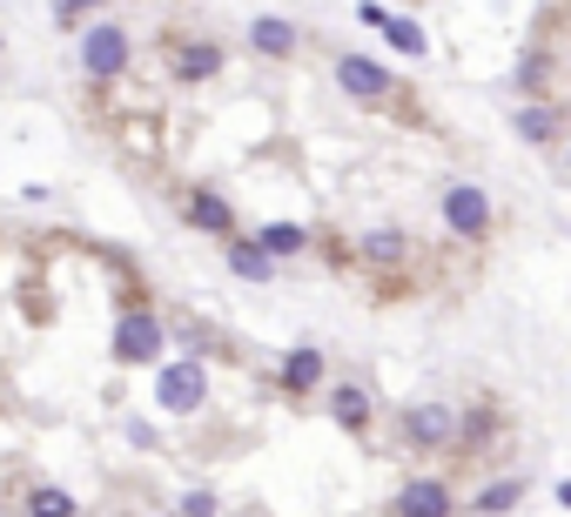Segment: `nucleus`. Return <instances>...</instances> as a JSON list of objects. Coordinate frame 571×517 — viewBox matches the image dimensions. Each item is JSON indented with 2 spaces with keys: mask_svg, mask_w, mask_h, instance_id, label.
I'll use <instances>...</instances> for the list:
<instances>
[{
  "mask_svg": "<svg viewBox=\"0 0 571 517\" xmlns=\"http://www.w3.org/2000/svg\"><path fill=\"white\" fill-rule=\"evenodd\" d=\"M81 67H88V81H115L128 67V34L121 28H88V41H81Z\"/></svg>",
  "mask_w": 571,
  "mask_h": 517,
  "instance_id": "2",
  "label": "nucleus"
},
{
  "mask_svg": "<svg viewBox=\"0 0 571 517\" xmlns=\"http://www.w3.org/2000/svg\"><path fill=\"white\" fill-rule=\"evenodd\" d=\"M202 397H209V377H202L195 357H189V363H169V370H161V383H155V403H161V410H176V416H189Z\"/></svg>",
  "mask_w": 571,
  "mask_h": 517,
  "instance_id": "1",
  "label": "nucleus"
},
{
  "mask_svg": "<svg viewBox=\"0 0 571 517\" xmlns=\"http://www.w3.org/2000/svg\"><path fill=\"white\" fill-rule=\"evenodd\" d=\"M229 270L250 276V283H263V276H269V255H263L256 242H235V249H229Z\"/></svg>",
  "mask_w": 571,
  "mask_h": 517,
  "instance_id": "13",
  "label": "nucleus"
},
{
  "mask_svg": "<svg viewBox=\"0 0 571 517\" xmlns=\"http://www.w3.org/2000/svg\"><path fill=\"white\" fill-rule=\"evenodd\" d=\"M215 67H222V54H215V48H182V54H176V74H182V81L215 74Z\"/></svg>",
  "mask_w": 571,
  "mask_h": 517,
  "instance_id": "15",
  "label": "nucleus"
},
{
  "mask_svg": "<svg viewBox=\"0 0 571 517\" xmlns=\"http://www.w3.org/2000/svg\"><path fill=\"white\" fill-rule=\"evenodd\" d=\"M67 8H95V0H67Z\"/></svg>",
  "mask_w": 571,
  "mask_h": 517,
  "instance_id": "22",
  "label": "nucleus"
},
{
  "mask_svg": "<svg viewBox=\"0 0 571 517\" xmlns=\"http://www.w3.org/2000/svg\"><path fill=\"white\" fill-rule=\"evenodd\" d=\"M363 255H370V263H396V255H403V235H396V229H377V235L363 242Z\"/></svg>",
  "mask_w": 571,
  "mask_h": 517,
  "instance_id": "19",
  "label": "nucleus"
},
{
  "mask_svg": "<svg viewBox=\"0 0 571 517\" xmlns=\"http://www.w3.org/2000/svg\"><path fill=\"white\" fill-rule=\"evenodd\" d=\"M250 41H256L263 54H296V28H289V21H256Z\"/></svg>",
  "mask_w": 571,
  "mask_h": 517,
  "instance_id": "11",
  "label": "nucleus"
},
{
  "mask_svg": "<svg viewBox=\"0 0 571 517\" xmlns=\"http://www.w3.org/2000/svg\"><path fill=\"white\" fill-rule=\"evenodd\" d=\"M451 410L444 403H417V410H403V437H411V444H444L451 437Z\"/></svg>",
  "mask_w": 571,
  "mask_h": 517,
  "instance_id": "6",
  "label": "nucleus"
},
{
  "mask_svg": "<svg viewBox=\"0 0 571 517\" xmlns=\"http://www.w3.org/2000/svg\"><path fill=\"white\" fill-rule=\"evenodd\" d=\"M518 497H525V477H498L491 490H477V504H470V510H477V517H505Z\"/></svg>",
  "mask_w": 571,
  "mask_h": 517,
  "instance_id": "10",
  "label": "nucleus"
},
{
  "mask_svg": "<svg viewBox=\"0 0 571 517\" xmlns=\"http://www.w3.org/2000/svg\"><path fill=\"white\" fill-rule=\"evenodd\" d=\"M518 88H544V54H531V61L518 67Z\"/></svg>",
  "mask_w": 571,
  "mask_h": 517,
  "instance_id": "21",
  "label": "nucleus"
},
{
  "mask_svg": "<svg viewBox=\"0 0 571 517\" xmlns=\"http://www.w3.org/2000/svg\"><path fill=\"white\" fill-rule=\"evenodd\" d=\"M518 135H525V141H538V148H544V141H551V135H558V115H551V108H525V115H518Z\"/></svg>",
  "mask_w": 571,
  "mask_h": 517,
  "instance_id": "16",
  "label": "nucleus"
},
{
  "mask_svg": "<svg viewBox=\"0 0 571 517\" xmlns=\"http://www.w3.org/2000/svg\"><path fill=\"white\" fill-rule=\"evenodd\" d=\"M322 377V350H289V363H283V383L289 390H309Z\"/></svg>",
  "mask_w": 571,
  "mask_h": 517,
  "instance_id": "12",
  "label": "nucleus"
},
{
  "mask_svg": "<svg viewBox=\"0 0 571 517\" xmlns=\"http://www.w3.org/2000/svg\"><path fill=\"white\" fill-rule=\"evenodd\" d=\"M256 249L269 255V263H276V255H303V249H309V229H296V222H269V229L256 235Z\"/></svg>",
  "mask_w": 571,
  "mask_h": 517,
  "instance_id": "9",
  "label": "nucleus"
},
{
  "mask_svg": "<svg viewBox=\"0 0 571 517\" xmlns=\"http://www.w3.org/2000/svg\"><path fill=\"white\" fill-rule=\"evenodd\" d=\"M182 517H215V497H209V490H189V497H182Z\"/></svg>",
  "mask_w": 571,
  "mask_h": 517,
  "instance_id": "20",
  "label": "nucleus"
},
{
  "mask_svg": "<svg viewBox=\"0 0 571 517\" xmlns=\"http://www.w3.org/2000/svg\"><path fill=\"white\" fill-rule=\"evenodd\" d=\"M189 222L209 229V235H229V229H235V209H229L215 189H195V196H189Z\"/></svg>",
  "mask_w": 571,
  "mask_h": 517,
  "instance_id": "8",
  "label": "nucleus"
},
{
  "mask_svg": "<svg viewBox=\"0 0 571 517\" xmlns=\"http://www.w3.org/2000/svg\"><path fill=\"white\" fill-rule=\"evenodd\" d=\"M115 357H121V363H155V357H161V323H155L148 309H141V316H121Z\"/></svg>",
  "mask_w": 571,
  "mask_h": 517,
  "instance_id": "4",
  "label": "nucleus"
},
{
  "mask_svg": "<svg viewBox=\"0 0 571 517\" xmlns=\"http://www.w3.org/2000/svg\"><path fill=\"white\" fill-rule=\"evenodd\" d=\"M383 34H390V48H403V54H411V61H417V54H424V48H431V41H424V28H417V21H383Z\"/></svg>",
  "mask_w": 571,
  "mask_h": 517,
  "instance_id": "17",
  "label": "nucleus"
},
{
  "mask_svg": "<svg viewBox=\"0 0 571 517\" xmlns=\"http://www.w3.org/2000/svg\"><path fill=\"white\" fill-rule=\"evenodd\" d=\"M396 510H403V517H451L457 497H451L444 477H411V484L396 490Z\"/></svg>",
  "mask_w": 571,
  "mask_h": 517,
  "instance_id": "5",
  "label": "nucleus"
},
{
  "mask_svg": "<svg viewBox=\"0 0 571 517\" xmlns=\"http://www.w3.org/2000/svg\"><path fill=\"white\" fill-rule=\"evenodd\" d=\"M330 403H337V416H343V423H363V416H370V397H363L357 383H343V390H337Z\"/></svg>",
  "mask_w": 571,
  "mask_h": 517,
  "instance_id": "18",
  "label": "nucleus"
},
{
  "mask_svg": "<svg viewBox=\"0 0 571 517\" xmlns=\"http://www.w3.org/2000/svg\"><path fill=\"white\" fill-rule=\"evenodd\" d=\"M444 222H451L464 242H477L484 229H491V202H484V189H470V182L444 189Z\"/></svg>",
  "mask_w": 571,
  "mask_h": 517,
  "instance_id": "3",
  "label": "nucleus"
},
{
  "mask_svg": "<svg viewBox=\"0 0 571 517\" xmlns=\"http://www.w3.org/2000/svg\"><path fill=\"white\" fill-rule=\"evenodd\" d=\"M28 517H74V497L54 490V484H41V490L28 497Z\"/></svg>",
  "mask_w": 571,
  "mask_h": 517,
  "instance_id": "14",
  "label": "nucleus"
},
{
  "mask_svg": "<svg viewBox=\"0 0 571 517\" xmlns=\"http://www.w3.org/2000/svg\"><path fill=\"white\" fill-rule=\"evenodd\" d=\"M337 81H343L357 102H377V95L390 88V74H383L377 61H357V54H343V61H337Z\"/></svg>",
  "mask_w": 571,
  "mask_h": 517,
  "instance_id": "7",
  "label": "nucleus"
}]
</instances>
